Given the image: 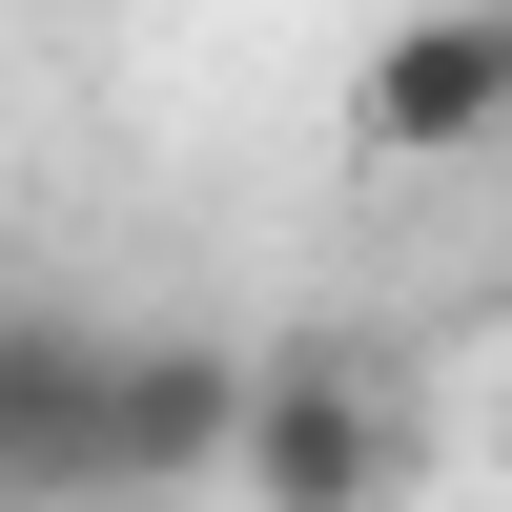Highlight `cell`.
<instances>
[{"instance_id": "cell-1", "label": "cell", "mask_w": 512, "mask_h": 512, "mask_svg": "<svg viewBox=\"0 0 512 512\" xmlns=\"http://www.w3.org/2000/svg\"><path fill=\"white\" fill-rule=\"evenodd\" d=\"M246 492H267V512H390V492H410V410H390V369H369V349H267Z\"/></svg>"}, {"instance_id": "cell-2", "label": "cell", "mask_w": 512, "mask_h": 512, "mask_svg": "<svg viewBox=\"0 0 512 512\" xmlns=\"http://www.w3.org/2000/svg\"><path fill=\"white\" fill-rule=\"evenodd\" d=\"M246 410H267V349L144 328V349L103 369V492H205V472H246Z\"/></svg>"}, {"instance_id": "cell-3", "label": "cell", "mask_w": 512, "mask_h": 512, "mask_svg": "<svg viewBox=\"0 0 512 512\" xmlns=\"http://www.w3.org/2000/svg\"><path fill=\"white\" fill-rule=\"evenodd\" d=\"M103 328L82 308H21L0 287V512H82L103 492Z\"/></svg>"}, {"instance_id": "cell-4", "label": "cell", "mask_w": 512, "mask_h": 512, "mask_svg": "<svg viewBox=\"0 0 512 512\" xmlns=\"http://www.w3.org/2000/svg\"><path fill=\"white\" fill-rule=\"evenodd\" d=\"M349 144H369V164L512 144V41H492V0H431V21H390V41H369V82H349Z\"/></svg>"}, {"instance_id": "cell-5", "label": "cell", "mask_w": 512, "mask_h": 512, "mask_svg": "<svg viewBox=\"0 0 512 512\" xmlns=\"http://www.w3.org/2000/svg\"><path fill=\"white\" fill-rule=\"evenodd\" d=\"M492 41H512V0H492Z\"/></svg>"}, {"instance_id": "cell-6", "label": "cell", "mask_w": 512, "mask_h": 512, "mask_svg": "<svg viewBox=\"0 0 512 512\" xmlns=\"http://www.w3.org/2000/svg\"><path fill=\"white\" fill-rule=\"evenodd\" d=\"M492 451H512V410H492Z\"/></svg>"}]
</instances>
